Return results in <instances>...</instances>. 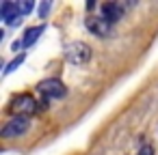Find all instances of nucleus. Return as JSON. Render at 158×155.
Segmentation results:
<instances>
[{
    "label": "nucleus",
    "instance_id": "obj_5",
    "mask_svg": "<svg viewBox=\"0 0 158 155\" xmlns=\"http://www.w3.org/2000/svg\"><path fill=\"white\" fill-rule=\"evenodd\" d=\"M85 26L91 35L95 37H110L113 35V24H108L104 17H95V15H89L85 20Z\"/></svg>",
    "mask_w": 158,
    "mask_h": 155
},
{
    "label": "nucleus",
    "instance_id": "obj_11",
    "mask_svg": "<svg viewBox=\"0 0 158 155\" xmlns=\"http://www.w3.org/2000/svg\"><path fill=\"white\" fill-rule=\"evenodd\" d=\"M139 155H154V146H152V144H145V146L139 151Z\"/></svg>",
    "mask_w": 158,
    "mask_h": 155
},
{
    "label": "nucleus",
    "instance_id": "obj_9",
    "mask_svg": "<svg viewBox=\"0 0 158 155\" xmlns=\"http://www.w3.org/2000/svg\"><path fill=\"white\" fill-rule=\"evenodd\" d=\"M22 60H24V54H20L18 58H13V60H11V63L7 65V69H5V76H7V73H11V71H15V69H18L20 65H22Z\"/></svg>",
    "mask_w": 158,
    "mask_h": 155
},
{
    "label": "nucleus",
    "instance_id": "obj_8",
    "mask_svg": "<svg viewBox=\"0 0 158 155\" xmlns=\"http://www.w3.org/2000/svg\"><path fill=\"white\" fill-rule=\"evenodd\" d=\"M46 30V26H35V28H28L26 30V35H24V39H22V43H24V48H31L37 39H39V35Z\"/></svg>",
    "mask_w": 158,
    "mask_h": 155
},
{
    "label": "nucleus",
    "instance_id": "obj_2",
    "mask_svg": "<svg viewBox=\"0 0 158 155\" xmlns=\"http://www.w3.org/2000/svg\"><path fill=\"white\" fill-rule=\"evenodd\" d=\"M39 101H35V97L33 95H28V93H24V95H18L15 99H13V103H11V112H15L18 116H31L33 112H39V106H37Z\"/></svg>",
    "mask_w": 158,
    "mask_h": 155
},
{
    "label": "nucleus",
    "instance_id": "obj_1",
    "mask_svg": "<svg viewBox=\"0 0 158 155\" xmlns=\"http://www.w3.org/2000/svg\"><path fill=\"white\" fill-rule=\"evenodd\" d=\"M65 60L72 65H85L91 60V48L82 41H74L65 48Z\"/></svg>",
    "mask_w": 158,
    "mask_h": 155
},
{
    "label": "nucleus",
    "instance_id": "obj_3",
    "mask_svg": "<svg viewBox=\"0 0 158 155\" xmlns=\"http://www.w3.org/2000/svg\"><path fill=\"white\" fill-rule=\"evenodd\" d=\"M37 91L46 97V99H61V97H65L67 95V88H65V84L61 82V80H41L39 84H37Z\"/></svg>",
    "mask_w": 158,
    "mask_h": 155
},
{
    "label": "nucleus",
    "instance_id": "obj_6",
    "mask_svg": "<svg viewBox=\"0 0 158 155\" xmlns=\"http://www.w3.org/2000/svg\"><path fill=\"white\" fill-rule=\"evenodd\" d=\"M20 9H18V2H2L0 7V17H2L5 24H20Z\"/></svg>",
    "mask_w": 158,
    "mask_h": 155
},
{
    "label": "nucleus",
    "instance_id": "obj_7",
    "mask_svg": "<svg viewBox=\"0 0 158 155\" xmlns=\"http://www.w3.org/2000/svg\"><path fill=\"white\" fill-rule=\"evenodd\" d=\"M102 17L108 22V24H115L123 17V7L117 5V2H104L102 5Z\"/></svg>",
    "mask_w": 158,
    "mask_h": 155
},
{
    "label": "nucleus",
    "instance_id": "obj_12",
    "mask_svg": "<svg viewBox=\"0 0 158 155\" xmlns=\"http://www.w3.org/2000/svg\"><path fill=\"white\" fill-rule=\"evenodd\" d=\"M48 11H50V2H44V5L39 7V15H41V17H46V15H48Z\"/></svg>",
    "mask_w": 158,
    "mask_h": 155
},
{
    "label": "nucleus",
    "instance_id": "obj_4",
    "mask_svg": "<svg viewBox=\"0 0 158 155\" xmlns=\"http://www.w3.org/2000/svg\"><path fill=\"white\" fill-rule=\"evenodd\" d=\"M28 127H31V118L28 116H13L2 127V138H18V136L26 134Z\"/></svg>",
    "mask_w": 158,
    "mask_h": 155
},
{
    "label": "nucleus",
    "instance_id": "obj_10",
    "mask_svg": "<svg viewBox=\"0 0 158 155\" xmlns=\"http://www.w3.org/2000/svg\"><path fill=\"white\" fill-rule=\"evenodd\" d=\"M33 2H18V9H20V13H31L33 11Z\"/></svg>",
    "mask_w": 158,
    "mask_h": 155
}]
</instances>
